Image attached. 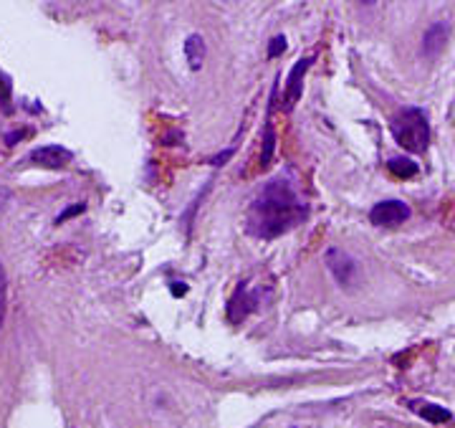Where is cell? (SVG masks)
I'll return each instance as SVG.
<instances>
[{
    "label": "cell",
    "instance_id": "1",
    "mask_svg": "<svg viewBox=\"0 0 455 428\" xmlns=\"http://www.w3.org/2000/svg\"><path fill=\"white\" fill-rule=\"evenodd\" d=\"M309 208L286 180H271L248 205L246 228L256 238H278L304 223Z\"/></svg>",
    "mask_w": 455,
    "mask_h": 428
},
{
    "label": "cell",
    "instance_id": "2",
    "mask_svg": "<svg viewBox=\"0 0 455 428\" xmlns=\"http://www.w3.org/2000/svg\"><path fill=\"white\" fill-rule=\"evenodd\" d=\"M390 129L395 142L402 150L422 155L430 147V122H427V114L420 107H405V109H400L398 114L392 117Z\"/></svg>",
    "mask_w": 455,
    "mask_h": 428
},
{
    "label": "cell",
    "instance_id": "3",
    "mask_svg": "<svg viewBox=\"0 0 455 428\" xmlns=\"http://www.w3.org/2000/svg\"><path fill=\"white\" fill-rule=\"evenodd\" d=\"M324 261H327V269L329 274L334 277V282L339 284L341 289H354L359 282V264L357 259L351 254H346L344 249H336V246H331V249L327 251V256H324Z\"/></svg>",
    "mask_w": 455,
    "mask_h": 428
},
{
    "label": "cell",
    "instance_id": "4",
    "mask_svg": "<svg viewBox=\"0 0 455 428\" xmlns=\"http://www.w3.org/2000/svg\"><path fill=\"white\" fill-rule=\"evenodd\" d=\"M410 218V205L398 198H390V200H380L375 208L369 210V223L377 228H395L400 223Z\"/></svg>",
    "mask_w": 455,
    "mask_h": 428
},
{
    "label": "cell",
    "instance_id": "5",
    "mask_svg": "<svg viewBox=\"0 0 455 428\" xmlns=\"http://www.w3.org/2000/svg\"><path fill=\"white\" fill-rule=\"evenodd\" d=\"M258 309V291L248 289V282H241L233 291L231 301H228V322L241 324L248 314H253Z\"/></svg>",
    "mask_w": 455,
    "mask_h": 428
},
{
    "label": "cell",
    "instance_id": "6",
    "mask_svg": "<svg viewBox=\"0 0 455 428\" xmlns=\"http://www.w3.org/2000/svg\"><path fill=\"white\" fill-rule=\"evenodd\" d=\"M448 38H450V23L448 21H438V23L427 26V31L422 33L420 41V53L422 58L432 61L443 53V48L448 46Z\"/></svg>",
    "mask_w": 455,
    "mask_h": 428
},
{
    "label": "cell",
    "instance_id": "7",
    "mask_svg": "<svg viewBox=\"0 0 455 428\" xmlns=\"http://www.w3.org/2000/svg\"><path fill=\"white\" fill-rule=\"evenodd\" d=\"M71 160H74V152L66 150V147H61V145H46V147H38V150L31 152V162H35V165L48 168V170L66 168Z\"/></svg>",
    "mask_w": 455,
    "mask_h": 428
},
{
    "label": "cell",
    "instance_id": "8",
    "mask_svg": "<svg viewBox=\"0 0 455 428\" xmlns=\"http://www.w3.org/2000/svg\"><path fill=\"white\" fill-rule=\"evenodd\" d=\"M314 64V56H306L301 61H296L294 69L288 71V79H286V99H283V105L286 109H294V105L301 99V84H304V76L309 71V66Z\"/></svg>",
    "mask_w": 455,
    "mask_h": 428
},
{
    "label": "cell",
    "instance_id": "9",
    "mask_svg": "<svg viewBox=\"0 0 455 428\" xmlns=\"http://www.w3.org/2000/svg\"><path fill=\"white\" fill-rule=\"evenodd\" d=\"M185 56H187V64L192 71H200L205 64V56H208V46H205V38L200 33H190L185 38Z\"/></svg>",
    "mask_w": 455,
    "mask_h": 428
},
{
    "label": "cell",
    "instance_id": "10",
    "mask_svg": "<svg viewBox=\"0 0 455 428\" xmlns=\"http://www.w3.org/2000/svg\"><path fill=\"white\" fill-rule=\"evenodd\" d=\"M410 408L417 413L420 418H425L427 423H448L453 418V413L443 405H435V403H427V400H412Z\"/></svg>",
    "mask_w": 455,
    "mask_h": 428
},
{
    "label": "cell",
    "instance_id": "11",
    "mask_svg": "<svg viewBox=\"0 0 455 428\" xmlns=\"http://www.w3.org/2000/svg\"><path fill=\"white\" fill-rule=\"evenodd\" d=\"M273 155H276V129H273V122L268 117L263 127V142H261V168H271Z\"/></svg>",
    "mask_w": 455,
    "mask_h": 428
},
{
    "label": "cell",
    "instance_id": "12",
    "mask_svg": "<svg viewBox=\"0 0 455 428\" xmlns=\"http://www.w3.org/2000/svg\"><path fill=\"white\" fill-rule=\"evenodd\" d=\"M387 170H390L395 178L410 180V178H415L420 168H417V162L410 160V157H392V160H387Z\"/></svg>",
    "mask_w": 455,
    "mask_h": 428
},
{
    "label": "cell",
    "instance_id": "13",
    "mask_svg": "<svg viewBox=\"0 0 455 428\" xmlns=\"http://www.w3.org/2000/svg\"><path fill=\"white\" fill-rule=\"evenodd\" d=\"M6 312H8V279H6V269H3V261H0V327L6 322Z\"/></svg>",
    "mask_w": 455,
    "mask_h": 428
},
{
    "label": "cell",
    "instance_id": "14",
    "mask_svg": "<svg viewBox=\"0 0 455 428\" xmlns=\"http://www.w3.org/2000/svg\"><path fill=\"white\" fill-rule=\"evenodd\" d=\"M286 51V36H276L271 38V46H268V58H276Z\"/></svg>",
    "mask_w": 455,
    "mask_h": 428
},
{
    "label": "cell",
    "instance_id": "15",
    "mask_svg": "<svg viewBox=\"0 0 455 428\" xmlns=\"http://www.w3.org/2000/svg\"><path fill=\"white\" fill-rule=\"evenodd\" d=\"M231 155H233V147H228V150H225V152H220V155L210 157V160H208V162H210V165H215V168H223L225 162L231 160Z\"/></svg>",
    "mask_w": 455,
    "mask_h": 428
},
{
    "label": "cell",
    "instance_id": "16",
    "mask_svg": "<svg viewBox=\"0 0 455 428\" xmlns=\"http://www.w3.org/2000/svg\"><path fill=\"white\" fill-rule=\"evenodd\" d=\"M79 213H84V203H79V205H69V210H66V213L58 215L56 223H64L66 218H71V215H79Z\"/></svg>",
    "mask_w": 455,
    "mask_h": 428
},
{
    "label": "cell",
    "instance_id": "17",
    "mask_svg": "<svg viewBox=\"0 0 455 428\" xmlns=\"http://www.w3.org/2000/svg\"><path fill=\"white\" fill-rule=\"evenodd\" d=\"M8 97H11V81H8L6 76H0V99L8 102Z\"/></svg>",
    "mask_w": 455,
    "mask_h": 428
},
{
    "label": "cell",
    "instance_id": "18",
    "mask_svg": "<svg viewBox=\"0 0 455 428\" xmlns=\"http://www.w3.org/2000/svg\"><path fill=\"white\" fill-rule=\"evenodd\" d=\"M170 289H172V296H185L187 294V284H170Z\"/></svg>",
    "mask_w": 455,
    "mask_h": 428
},
{
    "label": "cell",
    "instance_id": "19",
    "mask_svg": "<svg viewBox=\"0 0 455 428\" xmlns=\"http://www.w3.org/2000/svg\"><path fill=\"white\" fill-rule=\"evenodd\" d=\"M11 200V191H8L6 186H0V210H3V205Z\"/></svg>",
    "mask_w": 455,
    "mask_h": 428
}]
</instances>
